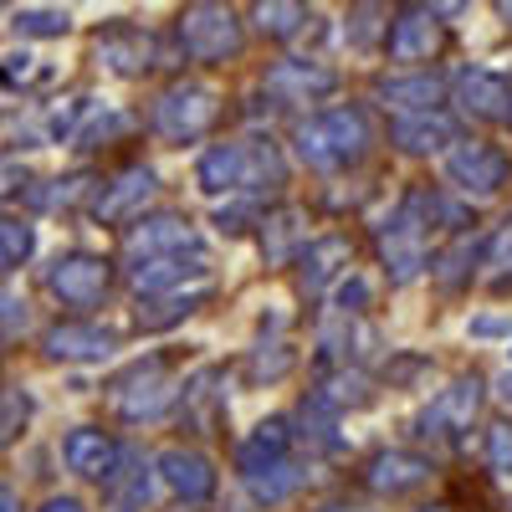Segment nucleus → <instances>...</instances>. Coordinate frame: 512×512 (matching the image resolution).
<instances>
[{"label": "nucleus", "mask_w": 512, "mask_h": 512, "mask_svg": "<svg viewBox=\"0 0 512 512\" xmlns=\"http://www.w3.org/2000/svg\"><path fill=\"white\" fill-rule=\"evenodd\" d=\"M364 149H369V123H364L359 108H328V113H318L297 128V154L318 169L359 164Z\"/></svg>", "instance_id": "obj_1"}, {"label": "nucleus", "mask_w": 512, "mask_h": 512, "mask_svg": "<svg viewBox=\"0 0 512 512\" xmlns=\"http://www.w3.org/2000/svg\"><path fill=\"white\" fill-rule=\"evenodd\" d=\"M26 323V303L21 297H0V333H16Z\"/></svg>", "instance_id": "obj_39"}, {"label": "nucleus", "mask_w": 512, "mask_h": 512, "mask_svg": "<svg viewBox=\"0 0 512 512\" xmlns=\"http://www.w3.org/2000/svg\"><path fill=\"white\" fill-rule=\"evenodd\" d=\"M502 400H507V405H512V374H507V379H502Z\"/></svg>", "instance_id": "obj_45"}, {"label": "nucleus", "mask_w": 512, "mask_h": 512, "mask_svg": "<svg viewBox=\"0 0 512 512\" xmlns=\"http://www.w3.org/2000/svg\"><path fill=\"white\" fill-rule=\"evenodd\" d=\"M436 512H441V507H436Z\"/></svg>", "instance_id": "obj_48"}, {"label": "nucleus", "mask_w": 512, "mask_h": 512, "mask_svg": "<svg viewBox=\"0 0 512 512\" xmlns=\"http://www.w3.org/2000/svg\"><path fill=\"white\" fill-rule=\"evenodd\" d=\"M164 374H169V359H164V354H149V359H139V364H128V369L108 384L118 415H128V420L154 415V410L164 405V395H169Z\"/></svg>", "instance_id": "obj_4"}, {"label": "nucleus", "mask_w": 512, "mask_h": 512, "mask_svg": "<svg viewBox=\"0 0 512 512\" xmlns=\"http://www.w3.org/2000/svg\"><path fill=\"white\" fill-rule=\"evenodd\" d=\"M98 62L118 77H144L154 67V36L139 26H108L98 36Z\"/></svg>", "instance_id": "obj_12"}, {"label": "nucleus", "mask_w": 512, "mask_h": 512, "mask_svg": "<svg viewBox=\"0 0 512 512\" xmlns=\"http://www.w3.org/2000/svg\"><path fill=\"white\" fill-rule=\"evenodd\" d=\"M62 456L77 477H93V482H108L113 466H118V441L98 425H77V431L62 441Z\"/></svg>", "instance_id": "obj_16"}, {"label": "nucleus", "mask_w": 512, "mask_h": 512, "mask_svg": "<svg viewBox=\"0 0 512 512\" xmlns=\"http://www.w3.org/2000/svg\"><path fill=\"white\" fill-rule=\"evenodd\" d=\"M41 349H47L52 359H108L118 349V333L113 328H98V323H52L47 338H41Z\"/></svg>", "instance_id": "obj_13"}, {"label": "nucleus", "mask_w": 512, "mask_h": 512, "mask_svg": "<svg viewBox=\"0 0 512 512\" xmlns=\"http://www.w3.org/2000/svg\"><path fill=\"white\" fill-rule=\"evenodd\" d=\"M175 251H205L195 226L180 216H154V221L128 231V256L134 262H154V256H175Z\"/></svg>", "instance_id": "obj_11"}, {"label": "nucleus", "mask_w": 512, "mask_h": 512, "mask_svg": "<svg viewBox=\"0 0 512 512\" xmlns=\"http://www.w3.org/2000/svg\"><path fill=\"white\" fill-rule=\"evenodd\" d=\"M364 303H369V287H364L359 277H354L344 292H338V308H344V313H354V308H364Z\"/></svg>", "instance_id": "obj_41"}, {"label": "nucleus", "mask_w": 512, "mask_h": 512, "mask_svg": "<svg viewBox=\"0 0 512 512\" xmlns=\"http://www.w3.org/2000/svg\"><path fill=\"white\" fill-rule=\"evenodd\" d=\"M477 405H482V379H456L451 390H441V400L431 405L425 425H446V431H461V425H472Z\"/></svg>", "instance_id": "obj_24"}, {"label": "nucleus", "mask_w": 512, "mask_h": 512, "mask_svg": "<svg viewBox=\"0 0 512 512\" xmlns=\"http://www.w3.org/2000/svg\"><path fill=\"white\" fill-rule=\"evenodd\" d=\"M287 441H292L287 420H262V425H256V431L236 446V466H241V477H256V472H267V466L287 461Z\"/></svg>", "instance_id": "obj_21"}, {"label": "nucleus", "mask_w": 512, "mask_h": 512, "mask_svg": "<svg viewBox=\"0 0 512 512\" xmlns=\"http://www.w3.org/2000/svg\"><path fill=\"white\" fill-rule=\"evenodd\" d=\"M374 16H379L374 6H359V11H354V21H359V26H354V41H369V31H374Z\"/></svg>", "instance_id": "obj_42"}, {"label": "nucleus", "mask_w": 512, "mask_h": 512, "mask_svg": "<svg viewBox=\"0 0 512 512\" xmlns=\"http://www.w3.org/2000/svg\"><path fill=\"white\" fill-rule=\"evenodd\" d=\"M456 103L472 118L502 123V118H512V82L502 72H487V67H466L456 77Z\"/></svg>", "instance_id": "obj_10"}, {"label": "nucleus", "mask_w": 512, "mask_h": 512, "mask_svg": "<svg viewBox=\"0 0 512 512\" xmlns=\"http://www.w3.org/2000/svg\"><path fill=\"white\" fill-rule=\"evenodd\" d=\"M328 512H349V507H328Z\"/></svg>", "instance_id": "obj_47"}, {"label": "nucleus", "mask_w": 512, "mask_h": 512, "mask_svg": "<svg viewBox=\"0 0 512 512\" xmlns=\"http://www.w3.org/2000/svg\"><path fill=\"white\" fill-rule=\"evenodd\" d=\"M349 262H354V246L344 236H318L297 256V282H303V292H323L338 272H349Z\"/></svg>", "instance_id": "obj_18"}, {"label": "nucleus", "mask_w": 512, "mask_h": 512, "mask_svg": "<svg viewBox=\"0 0 512 512\" xmlns=\"http://www.w3.org/2000/svg\"><path fill=\"white\" fill-rule=\"evenodd\" d=\"M497 11H502V16H507V21H512V0H507V6H497Z\"/></svg>", "instance_id": "obj_46"}, {"label": "nucleus", "mask_w": 512, "mask_h": 512, "mask_svg": "<svg viewBox=\"0 0 512 512\" xmlns=\"http://www.w3.org/2000/svg\"><path fill=\"white\" fill-rule=\"evenodd\" d=\"M159 477L169 482V492H180L185 502H205L216 492V466H210L200 451H185V446H169L159 456Z\"/></svg>", "instance_id": "obj_17"}, {"label": "nucleus", "mask_w": 512, "mask_h": 512, "mask_svg": "<svg viewBox=\"0 0 512 512\" xmlns=\"http://www.w3.org/2000/svg\"><path fill=\"white\" fill-rule=\"evenodd\" d=\"M108 282H113V267L103 262V256H62V262L47 272V287L62 297L67 308H93V303H103V292H108Z\"/></svg>", "instance_id": "obj_6"}, {"label": "nucleus", "mask_w": 512, "mask_h": 512, "mask_svg": "<svg viewBox=\"0 0 512 512\" xmlns=\"http://www.w3.org/2000/svg\"><path fill=\"white\" fill-rule=\"evenodd\" d=\"M180 47L195 62H226L241 52V21L226 6H185L180 11Z\"/></svg>", "instance_id": "obj_2"}, {"label": "nucleus", "mask_w": 512, "mask_h": 512, "mask_svg": "<svg viewBox=\"0 0 512 512\" xmlns=\"http://www.w3.org/2000/svg\"><path fill=\"white\" fill-rule=\"evenodd\" d=\"M0 512H21V497L11 487H0Z\"/></svg>", "instance_id": "obj_44"}, {"label": "nucleus", "mask_w": 512, "mask_h": 512, "mask_svg": "<svg viewBox=\"0 0 512 512\" xmlns=\"http://www.w3.org/2000/svg\"><path fill=\"white\" fill-rule=\"evenodd\" d=\"M154 190H159V175L149 164H134V169H123V175H113L103 185V195L93 200V216L98 221H134L139 210L154 200Z\"/></svg>", "instance_id": "obj_9"}, {"label": "nucleus", "mask_w": 512, "mask_h": 512, "mask_svg": "<svg viewBox=\"0 0 512 512\" xmlns=\"http://www.w3.org/2000/svg\"><path fill=\"white\" fill-rule=\"evenodd\" d=\"M267 88L287 93L292 103H318V98H328L338 88V72L323 67V62H308V57H287V62H277L267 72Z\"/></svg>", "instance_id": "obj_15"}, {"label": "nucleus", "mask_w": 512, "mask_h": 512, "mask_svg": "<svg viewBox=\"0 0 512 512\" xmlns=\"http://www.w3.org/2000/svg\"><path fill=\"white\" fill-rule=\"evenodd\" d=\"M41 512H82V502H77V497H52Z\"/></svg>", "instance_id": "obj_43"}, {"label": "nucleus", "mask_w": 512, "mask_h": 512, "mask_svg": "<svg viewBox=\"0 0 512 512\" xmlns=\"http://www.w3.org/2000/svg\"><path fill=\"white\" fill-rule=\"evenodd\" d=\"M26 185H31V169H26V159H21V154H6V149H0V200L21 195Z\"/></svg>", "instance_id": "obj_37"}, {"label": "nucleus", "mask_w": 512, "mask_h": 512, "mask_svg": "<svg viewBox=\"0 0 512 512\" xmlns=\"http://www.w3.org/2000/svg\"><path fill=\"white\" fill-rule=\"evenodd\" d=\"M308 241V231H303V210H292V205H282V210H272V216L262 221V251H267V262H292V251Z\"/></svg>", "instance_id": "obj_25"}, {"label": "nucleus", "mask_w": 512, "mask_h": 512, "mask_svg": "<svg viewBox=\"0 0 512 512\" xmlns=\"http://www.w3.org/2000/svg\"><path fill=\"white\" fill-rule=\"evenodd\" d=\"M487 466L497 477H512V425L507 420L487 431Z\"/></svg>", "instance_id": "obj_36"}, {"label": "nucleus", "mask_w": 512, "mask_h": 512, "mask_svg": "<svg viewBox=\"0 0 512 512\" xmlns=\"http://www.w3.org/2000/svg\"><path fill=\"white\" fill-rule=\"evenodd\" d=\"M251 482V492L262 497V502H277V497H287L292 487H297V472L287 461H277V466H267V472H256V477H246Z\"/></svg>", "instance_id": "obj_35"}, {"label": "nucleus", "mask_w": 512, "mask_h": 512, "mask_svg": "<svg viewBox=\"0 0 512 512\" xmlns=\"http://www.w3.org/2000/svg\"><path fill=\"white\" fill-rule=\"evenodd\" d=\"M31 251H36V236H31V226H21V221H11V216H0V272L21 267Z\"/></svg>", "instance_id": "obj_30"}, {"label": "nucleus", "mask_w": 512, "mask_h": 512, "mask_svg": "<svg viewBox=\"0 0 512 512\" xmlns=\"http://www.w3.org/2000/svg\"><path fill=\"white\" fill-rule=\"evenodd\" d=\"M52 77V67L41 62V57H6L0 62V88H41V82Z\"/></svg>", "instance_id": "obj_31"}, {"label": "nucleus", "mask_w": 512, "mask_h": 512, "mask_svg": "<svg viewBox=\"0 0 512 512\" xmlns=\"http://www.w3.org/2000/svg\"><path fill=\"white\" fill-rule=\"evenodd\" d=\"M26 420H31V395L26 390H6V395H0V451L26 431Z\"/></svg>", "instance_id": "obj_32"}, {"label": "nucleus", "mask_w": 512, "mask_h": 512, "mask_svg": "<svg viewBox=\"0 0 512 512\" xmlns=\"http://www.w3.org/2000/svg\"><path fill=\"white\" fill-rule=\"evenodd\" d=\"M390 139L405 149V154H436L456 139V123L446 113H425V118H395L390 123Z\"/></svg>", "instance_id": "obj_23"}, {"label": "nucleus", "mask_w": 512, "mask_h": 512, "mask_svg": "<svg viewBox=\"0 0 512 512\" xmlns=\"http://www.w3.org/2000/svg\"><path fill=\"white\" fill-rule=\"evenodd\" d=\"M11 26L21 36H67L72 31V11H62V6H26V11H16Z\"/></svg>", "instance_id": "obj_27"}, {"label": "nucleus", "mask_w": 512, "mask_h": 512, "mask_svg": "<svg viewBox=\"0 0 512 512\" xmlns=\"http://www.w3.org/2000/svg\"><path fill=\"white\" fill-rule=\"evenodd\" d=\"M88 175H62V180H52V190H36L31 200L41 205V210H72L82 195H88Z\"/></svg>", "instance_id": "obj_33"}, {"label": "nucleus", "mask_w": 512, "mask_h": 512, "mask_svg": "<svg viewBox=\"0 0 512 512\" xmlns=\"http://www.w3.org/2000/svg\"><path fill=\"white\" fill-rule=\"evenodd\" d=\"M251 16H256V26H262L267 36H292V31H303L308 6H292V0H262Z\"/></svg>", "instance_id": "obj_28"}, {"label": "nucleus", "mask_w": 512, "mask_h": 512, "mask_svg": "<svg viewBox=\"0 0 512 512\" xmlns=\"http://www.w3.org/2000/svg\"><path fill=\"white\" fill-rule=\"evenodd\" d=\"M446 175L466 195H497L507 185V159L492 144H456L446 159Z\"/></svg>", "instance_id": "obj_8"}, {"label": "nucleus", "mask_w": 512, "mask_h": 512, "mask_svg": "<svg viewBox=\"0 0 512 512\" xmlns=\"http://www.w3.org/2000/svg\"><path fill=\"white\" fill-rule=\"evenodd\" d=\"M195 180H200L205 195L241 190L246 185V144H216V149H205L200 164H195Z\"/></svg>", "instance_id": "obj_22"}, {"label": "nucleus", "mask_w": 512, "mask_h": 512, "mask_svg": "<svg viewBox=\"0 0 512 512\" xmlns=\"http://www.w3.org/2000/svg\"><path fill=\"white\" fill-rule=\"evenodd\" d=\"M216 113H221V98L210 88H200V82H175V88L154 103V128L175 144H190L216 123Z\"/></svg>", "instance_id": "obj_3"}, {"label": "nucleus", "mask_w": 512, "mask_h": 512, "mask_svg": "<svg viewBox=\"0 0 512 512\" xmlns=\"http://www.w3.org/2000/svg\"><path fill=\"white\" fill-rule=\"evenodd\" d=\"M379 98H384V108H400L405 118H425V113H436V103L446 98V82L436 72L390 77V82H379Z\"/></svg>", "instance_id": "obj_20"}, {"label": "nucleus", "mask_w": 512, "mask_h": 512, "mask_svg": "<svg viewBox=\"0 0 512 512\" xmlns=\"http://www.w3.org/2000/svg\"><path fill=\"white\" fill-rule=\"evenodd\" d=\"M205 277V251H175V256H154V262H134V287L144 297L180 292L185 282Z\"/></svg>", "instance_id": "obj_14"}, {"label": "nucleus", "mask_w": 512, "mask_h": 512, "mask_svg": "<svg viewBox=\"0 0 512 512\" xmlns=\"http://www.w3.org/2000/svg\"><path fill=\"white\" fill-rule=\"evenodd\" d=\"M384 47H390L395 62H431L441 47H446V26L436 21V11H400L390 21V36H384Z\"/></svg>", "instance_id": "obj_7"}, {"label": "nucleus", "mask_w": 512, "mask_h": 512, "mask_svg": "<svg viewBox=\"0 0 512 512\" xmlns=\"http://www.w3.org/2000/svg\"><path fill=\"white\" fill-rule=\"evenodd\" d=\"M477 251H482V246H477L472 236H456V246H451V251L441 256V262H436V277H441L446 287H456V282H461L466 272H472V262H477Z\"/></svg>", "instance_id": "obj_34"}, {"label": "nucleus", "mask_w": 512, "mask_h": 512, "mask_svg": "<svg viewBox=\"0 0 512 512\" xmlns=\"http://www.w3.org/2000/svg\"><path fill=\"white\" fill-rule=\"evenodd\" d=\"M364 482H369L374 492L400 497V492H415L420 482H431V461L415 456V451H379V456L369 461Z\"/></svg>", "instance_id": "obj_19"}, {"label": "nucleus", "mask_w": 512, "mask_h": 512, "mask_svg": "<svg viewBox=\"0 0 512 512\" xmlns=\"http://www.w3.org/2000/svg\"><path fill=\"white\" fill-rule=\"evenodd\" d=\"M364 400H369V384H364V374H349V369H344V374H328L323 390L313 395V405H323V410H328V405H333V410H338V405H364Z\"/></svg>", "instance_id": "obj_29"}, {"label": "nucleus", "mask_w": 512, "mask_h": 512, "mask_svg": "<svg viewBox=\"0 0 512 512\" xmlns=\"http://www.w3.org/2000/svg\"><path fill=\"white\" fill-rule=\"evenodd\" d=\"M420 216H425V190H415L405 200V210L395 216V226L384 231V262H390L395 282H410L425 267V221Z\"/></svg>", "instance_id": "obj_5"}, {"label": "nucleus", "mask_w": 512, "mask_h": 512, "mask_svg": "<svg viewBox=\"0 0 512 512\" xmlns=\"http://www.w3.org/2000/svg\"><path fill=\"white\" fill-rule=\"evenodd\" d=\"M210 297V287H195V292H164V297H149V303H139V328H169V323H180L190 318L200 303Z\"/></svg>", "instance_id": "obj_26"}, {"label": "nucleus", "mask_w": 512, "mask_h": 512, "mask_svg": "<svg viewBox=\"0 0 512 512\" xmlns=\"http://www.w3.org/2000/svg\"><path fill=\"white\" fill-rule=\"evenodd\" d=\"M497 333H507V338H512V323H507V318H497V313L472 318V338H497Z\"/></svg>", "instance_id": "obj_40"}, {"label": "nucleus", "mask_w": 512, "mask_h": 512, "mask_svg": "<svg viewBox=\"0 0 512 512\" xmlns=\"http://www.w3.org/2000/svg\"><path fill=\"white\" fill-rule=\"evenodd\" d=\"M246 369H251V379H277V374H287V369H292V349L272 344V354L262 349V354H256Z\"/></svg>", "instance_id": "obj_38"}]
</instances>
